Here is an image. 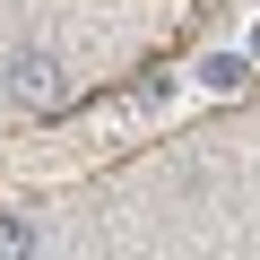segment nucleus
Here are the masks:
<instances>
[{"label":"nucleus","instance_id":"obj_1","mask_svg":"<svg viewBox=\"0 0 260 260\" xmlns=\"http://www.w3.org/2000/svg\"><path fill=\"white\" fill-rule=\"evenodd\" d=\"M61 95H70V78H61V61H52L44 44L9 52V104H18V113H52Z\"/></svg>","mask_w":260,"mask_h":260},{"label":"nucleus","instance_id":"obj_2","mask_svg":"<svg viewBox=\"0 0 260 260\" xmlns=\"http://www.w3.org/2000/svg\"><path fill=\"white\" fill-rule=\"evenodd\" d=\"M243 78H251V61H243V52H200V87H217V95H234Z\"/></svg>","mask_w":260,"mask_h":260},{"label":"nucleus","instance_id":"obj_3","mask_svg":"<svg viewBox=\"0 0 260 260\" xmlns=\"http://www.w3.org/2000/svg\"><path fill=\"white\" fill-rule=\"evenodd\" d=\"M0 260H35V225L18 208H0Z\"/></svg>","mask_w":260,"mask_h":260}]
</instances>
